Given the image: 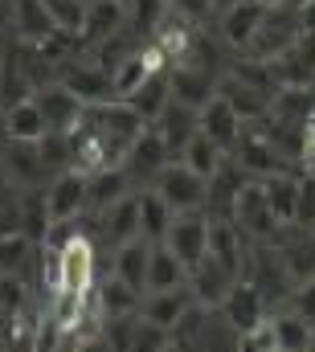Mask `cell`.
<instances>
[{"label":"cell","mask_w":315,"mask_h":352,"mask_svg":"<svg viewBox=\"0 0 315 352\" xmlns=\"http://www.w3.org/2000/svg\"><path fill=\"white\" fill-rule=\"evenodd\" d=\"M237 278H246V283L266 299L270 311L283 307L287 295L295 291V278H291V270L283 266L274 242H254V238H250V250H246V263H241V274H237Z\"/></svg>","instance_id":"cell-1"},{"label":"cell","mask_w":315,"mask_h":352,"mask_svg":"<svg viewBox=\"0 0 315 352\" xmlns=\"http://www.w3.org/2000/svg\"><path fill=\"white\" fill-rule=\"evenodd\" d=\"M54 82H62L66 90H74L86 107H90V102H107V98H115L111 70L98 66V58H94L90 50H78V54L62 58V62L54 66Z\"/></svg>","instance_id":"cell-2"},{"label":"cell","mask_w":315,"mask_h":352,"mask_svg":"<svg viewBox=\"0 0 315 352\" xmlns=\"http://www.w3.org/2000/svg\"><path fill=\"white\" fill-rule=\"evenodd\" d=\"M295 37H299V16H295V8H291V4H266V12H262L254 37H250V45H246L241 54H246V58H258V62H274Z\"/></svg>","instance_id":"cell-3"},{"label":"cell","mask_w":315,"mask_h":352,"mask_svg":"<svg viewBox=\"0 0 315 352\" xmlns=\"http://www.w3.org/2000/svg\"><path fill=\"white\" fill-rule=\"evenodd\" d=\"M226 156H230L246 176H254V180H262V176H270V173H295V168L274 152V144L266 140V131H262L258 123H246V127L237 131L234 148H230Z\"/></svg>","instance_id":"cell-4"},{"label":"cell","mask_w":315,"mask_h":352,"mask_svg":"<svg viewBox=\"0 0 315 352\" xmlns=\"http://www.w3.org/2000/svg\"><path fill=\"white\" fill-rule=\"evenodd\" d=\"M168 160H176L172 152H168V144L160 140V131L148 123L144 131H140V140L123 152V160H119V168L127 173V180H131V188H148L152 180L160 176V168L168 164Z\"/></svg>","instance_id":"cell-5"},{"label":"cell","mask_w":315,"mask_h":352,"mask_svg":"<svg viewBox=\"0 0 315 352\" xmlns=\"http://www.w3.org/2000/svg\"><path fill=\"white\" fill-rule=\"evenodd\" d=\"M152 188L168 201L172 213H188V209L205 205V176H197L184 160H168L160 168V176L152 180Z\"/></svg>","instance_id":"cell-6"},{"label":"cell","mask_w":315,"mask_h":352,"mask_svg":"<svg viewBox=\"0 0 315 352\" xmlns=\"http://www.w3.org/2000/svg\"><path fill=\"white\" fill-rule=\"evenodd\" d=\"M274 250H279V258L283 266L291 270V278L295 283H307L315 278V230L312 226H299V221H287V226H279L274 230Z\"/></svg>","instance_id":"cell-7"},{"label":"cell","mask_w":315,"mask_h":352,"mask_svg":"<svg viewBox=\"0 0 315 352\" xmlns=\"http://www.w3.org/2000/svg\"><path fill=\"white\" fill-rule=\"evenodd\" d=\"M164 246L180 258L184 266L201 263L209 254V217L201 209H188V213H172V226L164 234Z\"/></svg>","instance_id":"cell-8"},{"label":"cell","mask_w":315,"mask_h":352,"mask_svg":"<svg viewBox=\"0 0 315 352\" xmlns=\"http://www.w3.org/2000/svg\"><path fill=\"white\" fill-rule=\"evenodd\" d=\"M246 180H254V176H246L234 160L226 156V160L217 164V173L205 176V205H201V213H205L209 221H234V201H237V192L246 188Z\"/></svg>","instance_id":"cell-9"},{"label":"cell","mask_w":315,"mask_h":352,"mask_svg":"<svg viewBox=\"0 0 315 352\" xmlns=\"http://www.w3.org/2000/svg\"><path fill=\"white\" fill-rule=\"evenodd\" d=\"M262 12H266L262 0H234V4H226V8L213 12V29H217V37H221L234 54H241V50L250 45V37H254Z\"/></svg>","instance_id":"cell-10"},{"label":"cell","mask_w":315,"mask_h":352,"mask_svg":"<svg viewBox=\"0 0 315 352\" xmlns=\"http://www.w3.org/2000/svg\"><path fill=\"white\" fill-rule=\"evenodd\" d=\"M234 221L246 230V238H254V242H270V238H274V230L283 226V221L270 213V205H266V197H262V184H258V180H246V188L237 192Z\"/></svg>","instance_id":"cell-11"},{"label":"cell","mask_w":315,"mask_h":352,"mask_svg":"<svg viewBox=\"0 0 315 352\" xmlns=\"http://www.w3.org/2000/svg\"><path fill=\"white\" fill-rule=\"evenodd\" d=\"M33 102H37V111H41V119H45L50 131H74L82 123V111H86V102L74 90H66L62 82L37 87L33 90Z\"/></svg>","instance_id":"cell-12"},{"label":"cell","mask_w":315,"mask_h":352,"mask_svg":"<svg viewBox=\"0 0 315 352\" xmlns=\"http://www.w3.org/2000/svg\"><path fill=\"white\" fill-rule=\"evenodd\" d=\"M0 168L12 176L21 188H45L50 184V168L37 152V140H8L4 152H0Z\"/></svg>","instance_id":"cell-13"},{"label":"cell","mask_w":315,"mask_h":352,"mask_svg":"<svg viewBox=\"0 0 315 352\" xmlns=\"http://www.w3.org/2000/svg\"><path fill=\"white\" fill-rule=\"evenodd\" d=\"M217 311L226 316V324L234 328L237 336H246L250 328H258L266 316H270V307H266V299L246 283V278H234V287L226 291V299L217 303Z\"/></svg>","instance_id":"cell-14"},{"label":"cell","mask_w":315,"mask_h":352,"mask_svg":"<svg viewBox=\"0 0 315 352\" xmlns=\"http://www.w3.org/2000/svg\"><path fill=\"white\" fill-rule=\"evenodd\" d=\"M217 94L234 107V115L241 123H258V119L270 111V94H274V90L254 87V82H246V78H237V74L226 70V74L217 78Z\"/></svg>","instance_id":"cell-15"},{"label":"cell","mask_w":315,"mask_h":352,"mask_svg":"<svg viewBox=\"0 0 315 352\" xmlns=\"http://www.w3.org/2000/svg\"><path fill=\"white\" fill-rule=\"evenodd\" d=\"M152 127L160 131V140L168 144V152H172V156H180V152H184V144L201 131V119H197V107H188V102H180V98H168V102H164V111L152 119Z\"/></svg>","instance_id":"cell-16"},{"label":"cell","mask_w":315,"mask_h":352,"mask_svg":"<svg viewBox=\"0 0 315 352\" xmlns=\"http://www.w3.org/2000/svg\"><path fill=\"white\" fill-rule=\"evenodd\" d=\"M45 205H50V217H54V221L86 213V176L74 173V168L54 173L50 184H45Z\"/></svg>","instance_id":"cell-17"},{"label":"cell","mask_w":315,"mask_h":352,"mask_svg":"<svg viewBox=\"0 0 315 352\" xmlns=\"http://www.w3.org/2000/svg\"><path fill=\"white\" fill-rule=\"evenodd\" d=\"M234 278L237 274H230L213 254H205L201 263L188 266V291H193V299H197L201 307H217V303L226 299V291L234 287Z\"/></svg>","instance_id":"cell-18"},{"label":"cell","mask_w":315,"mask_h":352,"mask_svg":"<svg viewBox=\"0 0 315 352\" xmlns=\"http://www.w3.org/2000/svg\"><path fill=\"white\" fill-rule=\"evenodd\" d=\"M168 90H172V98H180V102L201 111L217 94V78L209 70L193 66V62H176V66H168Z\"/></svg>","instance_id":"cell-19"},{"label":"cell","mask_w":315,"mask_h":352,"mask_svg":"<svg viewBox=\"0 0 315 352\" xmlns=\"http://www.w3.org/2000/svg\"><path fill=\"white\" fill-rule=\"evenodd\" d=\"M127 25V4L123 0H94L86 4V16H82V45L94 50L98 41H107L111 33H119Z\"/></svg>","instance_id":"cell-20"},{"label":"cell","mask_w":315,"mask_h":352,"mask_svg":"<svg viewBox=\"0 0 315 352\" xmlns=\"http://www.w3.org/2000/svg\"><path fill=\"white\" fill-rule=\"evenodd\" d=\"M148 258H152V242L148 238H127V242L111 246V274L123 278L127 287L144 291V283H148Z\"/></svg>","instance_id":"cell-21"},{"label":"cell","mask_w":315,"mask_h":352,"mask_svg":"<svg viewBox=\"0 0 315 352\" xmlns=\"http://www.w3.org/2000/svg\"><path fill=\"white\" fill-rule=\"evenodd\" d=\"M246 250H250V238H246V230L237 221H209V254L230 274H241Z\"/></svg>","instance_id":"cell-22"},{"label":"cell","mask_w":315,"mask_h":352,"mask_svg":"<svg viewBox=\"0 0 315 352\" xmlns=\"http://www.w3.org/2000/svg\"><path fill=\"white\" fill-rule=\"evenodd\" d=\"M197 119H201V135H209L221 152H230L234 148V140H237V131L246 127L241 119L234 115V107L221 98V94H213L201 111H197Z\"/></svg>","instance_id":"cell-23"},{"label":"cell","mask_w":315,"mask_h":352,"mask_svg":"<svg viewBox=\"0 0 315 352\" xmlns=\"http://www.w3.org/2000/svg\"><path fill=\"white\" fill-rule=\"evenodd\" d=\"M193 303H197V299H193L188 283H184V287H168V291H144V299H140V316H144V320H152V324L172 328V324L193 307Z\"/></svg>","instance_id":"cell-24"},{"label":"cell","mask_w":315,"mask_h":352,"mask_svg":"<svg viewBox=\"0 0 315 352\" xmlns=\"http://www.w3.org/2000/svg\"><path fill=\"white\" fill-rule=\"evenodd\" d=\"M8 8H12V37H17V41L37 45V41H45V37L58 29L41 0H12Z\"/></svg>","instance_id":"cell-25"},{"label":"cell","mask_w":315,"mask_h":352,"mask_svg":"<svg viewBox=\"0 0 315 352\" xmlns=\"http://www.w3.org/2000/svg\"><path fill=\"white\" fill-rule=\"evenodd\" d=\"M127 192H135V188H131V180H127V173L119 164H111L102 173H90L86 176V213H98V209L115 205Z\"/></svg>","instance_id":"cell-26"},{"label":"cell","mask_w":315,"mask_h":352,"mask_svg":"<svg viewBox=\"0 0 315 352\" xmlns=\"http://www.w3.org/2000/svg\"><path fill=\"white\" fill-rule=\"evenodd\" d=\"M299 176L303 173H270L262 176L258 184H262V197H266V205H270V213L287 226V221H295V205H299Z\"/></svg>","instance_id":"cell-27"},{"label":"cell","mask_w":315,"mask_h":352,"mask_svg":"<svg viewBox=\"0 0 315 352\" xmlns=\"http://www.w3.org/2000/svg\"><path fill=\"white\" fill-rule=\"evenodd\" d=\"M270 328H274V344H279V352L315 349V328L307 324V320H299L291 307H274V311H270Z\"/></svg>","instance_id":"cell-28"},{"label":"cell","mask_w":315,"mask_h":352,"mask_svg":"<svg viewBox=\"0 0 315 352\" xmlns=\"http://www.w3.org/2000/svg\"><path fill=\"white\" fill-rule=\"evenodd\" d=\"M135 209H140V238H148V242H164V234H168V226H172V209H168V201L148 184V188H135Z\"/></svg>","instance_id":"cell-29"},{"label":"cell","mask_w":315,"mask_h":352,"mask_svg":"<svg viewBox=\"0 0 315 352\" xmlns=\"http://www.w3.org/2000/svg\"><path fill=\"white\" fill-rule=\"evenodd\" d=\"M188 283V266L180 263L164 242H152V258H148V283L144 291H168V287H184Z\"/></svg>","instance_id":"cell-30"},{"label":"cell","mask_w":315,"mask_h":352,"mask_svg":"<svg viewBox=\"0 0 315 352\" xmlns=\"http://www.w3.org/2000/svg\"><path fill=\"white\" fill-rule=\"evenodd\" d=\"M94 295H98L102 316H140V299H144V291L127 287V283L115 278V274H102L98 287H94Z\"/></svg>","instance_id":"cell-31"},{"label":"cell","mask_w":315,"mask_h":352,"mask_svg":"<svg viewBox=\"0 0 315 352\" xmlns=\"http://www.w3.org/2000/svg\"><path fill=\"white\" fill-rule=\"evenodd\" d=\"M270 119H291V123H307L315 115V87H279L270 94Z\"/></svg>","instance_id":"cell-32"},{"label":"cell","mask_w":315,"mask_h":352,"mask_svg":"<svg viewBox=\"0 0 315 352\" xmlns=\"http://www.w3.org/2000/svg\"><path fill=\"white\" fill-rule=\"evenodd\" d=\"M168 98H172V90H168V70H160V74H152V78H144V82L131 90L123 102H127L144 123H152L160 111H164V102H168Z\"/></svg>","instance_id":"cell-33"},{"label":"cell","mask_w":315,"mask_h":352,"mask_svg":"<svg viewBox=\"0 0 315 352\" xmlns=\"http://www.w3.org/2000/svg\"><path fill=\"white\" fill-rule=\"evenodd\" d=\"M50 205H45V188H21V234L29 242H45L50 234Z\"/></svg>","instance_id":"cell-34"},{"label":"cell","mask_w":315,"mask_h":352,"mask_svg":"<svg viewBox=\"0 0 315 352\" xmlns=\"http://www.w3.org/2000/svg\"><path fill=\"white\" fill-rule=\"evenodd\" d=\"M4 115H8V140H41L50 131L41 111H37V102H33V94L12 102V107H4Z\"/></svg>","instance_id":"cell-35"},{"label":"cell","mask_w":315,"mask_h":352,"mask_svg":"<svg viewBox=\"0 0 315 352\" xmlns=\"http://www.w3.org/2000/svg\"><path fill=\"white\" fill-rule=\"evenodd\" d=\"M176 160H184V164H188L197 176H213V173H217V164L226 160V152H221L209 135H201V131H197V135L184 144V152H180Z\"/></svg>","instance_id":"cell-36"},{"label":"cell","mask_w":315,"mask_h":352,"mask_svg":"<svg viewBox=\"0 0 315 352\" xmlns=\"http://www.w3.org/2000/svg\"><path fill=\"white\" fill-rule=\"evenodd\" d=\"M41 242H29L21 230L17 234H0V274H21L25 266L33 263Z\"/></svg>","instance_id":"cell-37"},{"label":"cell","mask_w":315,"mask_h":352,"mask_svg":"<svg viewBox=\"0 0 315 352\" xmlns=\"http://www.w3.org/2000/svg\"><path fill=\"white\" fill-rule=\"evenodd\" d=\"M164 12H168V0H127V29L140 41H148L164 21Z\"/></svg>","instance_id":"cell-38"},{"label":"cell","mask_w":315,"mask_h":352,"mask_svg":"<svg viewBox=\"0 0 315 352\" xmlns=\"http://www.w3.org/2000/svg\"><path fill=\"white\" fill-rule=\"evenodd\" d=\"M21 230V184L0 168V234Z\"/></svg>","instance_id":"cell-39"},{"label":"cell","mask_w":315,"mask_h":352,"mask_svg":"<svg viewBox=\"0 0 315 352\" xmlns=\"http://www.w3.org/2000/svg\"><path fill=\"white\" fill-rule=\"evenodd\" d=\"M37 152H41V160H45L50 173L70 168V131H45L37 140Z\"/></svg>","instance_id":"cell-40"},{"label":"cell","mask_w":315,"mask_h":352,"mask_svg":"<svg viewBox=\"0 0 315 352\" xmlns=\"http://www.w3.org/2000/svg\"><path fill=\"white\" fill-rule=\"evenodd\" d=\"M45 4V12L54 16V25L58 29H66V33H82V16H86V4L82 0H41Z\"/></svg>","instance_id":"cell-41"},{"label":"cell","mask_w":315,"mask_h":352,"mask_svg":"<svg viewBox=\"0 0 315 352\" xmlns=\"http://www.w3.org/2000/svg\"><path fill=\"white\" fill-rule=\"evenodd\" d=\"M168 344H172V336H168L164 324H152V320L135 316V324H131V349L148 352V349H168Z\"/></svg>","instance_id":"cell-42"},{"label":"cell","mask_w":315,"mask_h":352,"mask_svg":"<svg viewBox=\"0 0 315 352\" xmlns=\"http://www.w3.org/2000/svg\"><path fill=\"white\" fill-rule=\"evenodd\" d=\"M283 307H291L299 320H307L315 328V278H307V283H295V291L287 295V303Z\"/></svg>","instance_id":"cell-43"},{"label":"cell","mask_w":315,"mask_h":352,"mask_svg":"<svg viewBox=\"0 0 315 352\" xmlns=\"http://www.w3.org/2000/svg\"><path fill=\"white\" fill-rule=\"evenodd\" d=\"M172 12H184L188 21H213V0H168Z\"/></svg>","instance_id":"cell-44"},{"label":"cell","mask_w":315,"mask_h":352,"mask_svg":"<svg viewBox=\"0 0 315 352\" xmlns=\"http://www.w3.org/2000/svg\"><path fill=\"white\" fill-rule=\"evenodd\" d=\"M295 16H299V29L315 33V0H303V4L295 8Z\"/></svg>","instance_id":"cell-45"},{"label":"cell","mask_w":315,"mask_h":352,"mask_svg":"<svg viewBox=\"0 0 315 352\" xmlns=\"http://www.w3.org/2000/svg\"><path fill=\"white\" fill-rule=\"evenodd\" d=\"M12 0H0V41L4 37H12V8H8Z\"/></svg>","instance_id":"cell-46"},{"label":"cell","mask_w":315,"mask_h":352,"mask_svg":"<svg viewBox=\"0 0 315 352\" xmlns=\"http://www.w3.org/2000/svg\"><path fill=\"white\" fill-rule=\"evenodd\" d=\"M4 144H8V115H4V107H0V152H4Z\"/></svg>","instance_id":"cell-47"},{"label":"cell","mask_w":315,"mask_h":352,"mask_svg":"<svg viewBox=\"0 0 315 352\" xmlns=\"http://www.w3.org/2000/svg\"><path fill=\"white\" fill-rule=\"evenodd\" d=\"M82 4H94V0H82Z\"/></svg>","instance_id":"cell-48"},{"label":"cell","mask_w":315,"mask_h":352,"mask_svg":"<svg viewBox=\"0 0 315 352\" xmlns=\"http://www.w3.org/2000/svg\"><path fill=\"white\" fill-rule=\"evenodd\" d=\"M123 4H127V0H123Z\"/></svg>","instance_id":"cell-49"},{"label":"cell","mask_w":315,"mask_h":352,"mask_svg":"<svg viewBox=\"0 0 315 352\" xmlns=\"http://www.w3.org/2000/svg\"><path fill=\"white\" fill-rule=\"evenodd\" d=\"M312 230H315V226H312Z\"/></svg>","instance_id":"cell-50"}]
</instances>
